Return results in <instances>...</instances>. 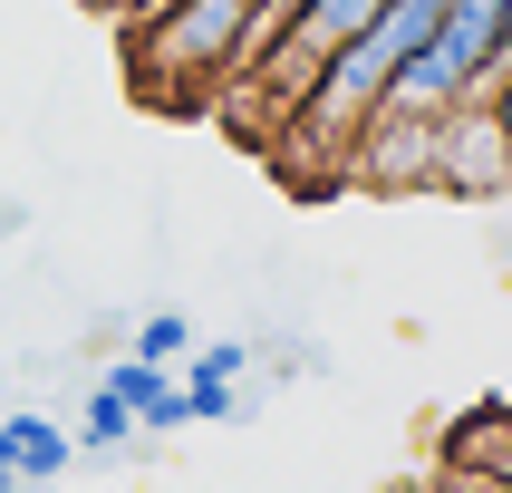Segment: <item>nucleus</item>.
Here are the masks:
<instances>
[{
    "label": "nucleus",
    "instance_id": "f257e3e1",
    "mask_svg": "<svg viewBox=\"0 0 512 493\" xmlns=\"http://www.w3.org/2000/svg\"><path fill=\"white\" fill-rule=\"evenodd\" d=\"M242 29H252V0H136V10H126L136 87L155 107L223 97V78L242 68Z\"/></svg>",
    "mask_w": 512,
    "mask_h": 493
},
{
    "label": "nucleus",
    "instance_id": "f03ea898",
    "mask_svg": "<svg viewBox=\"0 0 512 493\" xmlns=\"http://www.w3.org/2000/svg\"><path fill=\"white\" fill-rule=\"evenodd\" d=\"M435 184L445 194H503L512 184V136H503V116L484 97L455 107V116H435Z\"/></svg>",
    "mask_w": 512,
    "mask_h": 493
},
{
    "label": "nucleus",
    "instance_id": "7ed1b4c3",
    "mask_svg": "<svg viewBox=\"0 0 512 493\" xmlns=\"http://www.w3.org/2000/svg\"><path fill=\"white\" fill-rule=\"evenodd\" d=\"M242 377H252V348L242 339H203V348L174 358V387H184V416H194V426L242 416Z\"/></svg>",
    "mask_w": 512,
    "mask_h": 493
},
{
    "label": "nucleus",
    "instance_id": "20e7f679",
    "mask_svg": "<svg viewBox=\"0 0 512 493\" xmlns=\"http://www.w3.org/2000/svg\"><path fill=\"white\" fill-rule=\"evenodd\" d=\"M435 455H445V474H484V484H503V464H512V397L464 406L455 426L435 435Z\"/></svg>",
    "mask_w": 512,
    "mask_h": 493
},
{
    "label": "nucleus",
    "instance_id": "39448f33",
    "mask_svg": "<svg viewBox=\"0 0 512 493\" xmlns=\"http://www.w3.org/2000/svg\"><path fill=\"white\" fill-rule=\"evenodd\" d=\"M107 387L126 397L136 435H174V426H194V416H184V387H174V368H165V358H136V348H126V358L107 368Z\"/></svg>",
    "mask_w": 512,
    "mask_h": 493
},
{
    "label": "nucleus",
    "instance_id": "423d86ee",
    "mask_svg": "<svg viewBox=\"0 0 512 493\" xmlns=\"http://www.w3.org/2000/svg\"><path fill=\"white\" fill-rule=\"evenodd\" d=\"M0 435H10V464L29 474V493L58 484L68 464H78V435L58 426V416H39V406H20V416H0Z\"/></svg>",
    "mask_w": 512,
    "mask_h": 493
},
{
    "label": "nucleus",
    "instance_id": "0eeeda50",
    "mask_svg": "<svg viewBox=\"0 0 512 493\" xmlns=\"http://www.w3.org/2000/svg\"><path fill=\"white\" fill-rule=\"evenodd\" d=\"M126 445H136V416H126V397L97 377L87 406H78V455H126Z\"/></svg>",
    "mask_w": 512,
    "mask_h": 493
},
{
    "label": "nucleus",
    "instance_id": "6e6552de",
    "mask_svg": "<svg viewBox=\"0 0 512 493\" xmlns=\"http://www.w3.org/2000/svg\"><path fill=\"white\" fill-rule=\"evenodd\" d=\"M290 20H300V39H348V29H368L377 20V0H290Z\"/></svg>",
    "mask_w": 512,
    "mask_h": 493
},
{
    "label": "nucleus",
    "instance_id": "1a4fd4ad",
    "mask_svg": "<svg viewBox=\"0 0 512 493\" xmlns=\"http://www.w3.org/2000/svg\"><path fill=\"white\" fill-rule=\"evenodd\" d=\"M184 348H194V329H184V310H145V319H136V358H165V368H174Z\"/></svg>",
    "mask_w": 512,
    "mask_h": 493
},
{
    "label": "nucleus",
    "instance_id": "9d476101",
    "mask_svg": "<svg viewBox=\"0 0 512 493\" xmlns=\"http://www.w3.org/2000/svg\"><path fill=\"white\" fill-rule=\"evenodd\" d=\"M20 232H29V203H20V194H0V242H20Z\"/></svg>",
    "mask_w": 512,
    "mask_h": 493
},
{
    "label": "nucleus",
    "instance_id": "9b49d317",
    "mask_svg": "<svg viewBox=\"0 0 512 493\" xmlns=\"http://www.w3.org/2000/svg\"><path fill=\"white\" fill-rule=\"evenodd\" d=\"M0 493H29V474L10 464V435H0Z\"/></svg>",
    "mask_w": 512,
    "mask_h": 493
},
{
    "label": "nucleus",
    "instance_id": "f8f14e48",
    "mask_svg": "<svg viewBox=\"0 0 512 493\" xmlns=\"http://www.w3.org/2000/svg\"><path fill=\"white\" fill-rule=\"evenodd\" d=\"M97 10H136V0H97Z\"/></svg>",
    "mask_w": 512,
    "mask_h": 493
},
{
    "label": "nucleus",
    "instance_id": "ddd939ff",
    "mask_svg": "<svg viewBox=\"0 0 512 493\" xmlns=\"http://www.w3.org/2000/svg\"><path fill=\"white\" fill-rule=\"evenodd\" d=\"M281 10H290V0H281Z\"/></svg>",
    "mask_w": 512,
    "mask_h": 493
}]
</instances>
